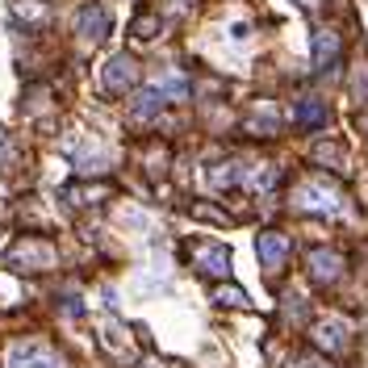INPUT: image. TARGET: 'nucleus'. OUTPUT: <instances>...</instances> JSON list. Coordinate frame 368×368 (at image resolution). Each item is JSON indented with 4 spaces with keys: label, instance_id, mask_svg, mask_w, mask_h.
<instances>
[{
    "label": "nucleus",
    "instance_id": "obj_1",
    "mask_svg": "<svg viewBox=\"0 0 368 368\" xmlns=\"http://www.w3.org/2000/svg\"><path fill=\"white\" fill-rule=\"evenodd\" d=\"M109 30H113V17H109V9H105L100 0H88V5L76 9V34H84L88 42H100Z\"/></svg>",
    "mask_w": 368,
    "mask_h": 368
},
{
    "label": "nucleus",
    "instance_id": "obj_2",
    "mask_svg": "<svg viewBox=\"0 0 368 368\" xmlns=\"http://www.w3.org/2000/svg\"><path fill=\"white\" fill-rule=\"evenodd\" d=\"M9 368H63V360L42 343H17L9 351Z\"/></svg>",
    "mask_w": 368,
    "mask_h": 368
},
{
    "label": "nucleus",
    "instance_id": "obj_3",
    "mask_svg": "<svg viewBox=\"0 0 368 368\" xmlns=\"http://www.w3.org/2000/svg\"><path fill=\"white\" fill-rule=\"evenodd\" d=\"M9 264L21 268V272H34V268H42V264H55V251H50L46 243H21V247L9 251Z\"/></svg>",
    "mask_w": 368,
    "mask_h": 368
},
{
    "label": "nucleus",
    "instance_id": "obj_4",
    "mask_svg": "<svg viewBox=\"0 0 368 368\" xmlns=\"http://www.w3.org/2000/svg\"><path fill=\"white\" fill-rule=\"evenodd\" d=\"M138 80V67H134V59H126V55H118L113 63H105V72H100V84L109 88V92H122V88H130Z\"/></svg>",
    "mask_w": 368,
    "mask_h": 368
},
{
    "label": "nucleus",
    "instance_id": "obj_5",
    "mask_svg": "<svg viewBox=\"0 0 368 368\" xmlns=\"http://www.w3.org/2000/svg\"><path fill=\"white\" fill-rule=\"evenodd\" d=\"M297 205H305V209H323V214H335V209H339L335 193L323 188V184H305V188L297 193Z\"/></svg>",
    "mask_w": 368,
    "mask_h": 368
},
{
    "label": "nucleus",
    "instance_id": "obj_6",
    "mask_svg": "<svg viewBox=\"0 0 368 368\" xmlns=\"http://www.w3.org/2000/svg\"><path fill=\"white\" fill-rule=\"evenodd\" d=\"M285 255H289V243H285V235H259V259H264L268 268H277Z\"/></svg>",
    "mask_w": 368,
    "mask_h": 368
},
{
    "label": "nucleus",
    "instance_id": "obj_7",
    "mask_svg": "<svg viewBox=\"0 0 368 368\" xmlns=\"http://www.w3.org/2000/svg\"><path fill=\"white\" fill-rule=\"evenodd\" d=\"M201 272L226 277V272H230V251H226V247H205V251H201Z\"/></svg>",
    "mask_w": 368,
    "mask_h": 368
},
{
    "label": "nucleus",
    "instance_id": "obj_8",
    "mask_svg": "<svg viewBox=\"0 0 368 368\" xmlns=\"http://www.w3.org/2000/svg\"><path fill=\"white\" fill-rule=\"evenodd\" d=\"M13 21L42 25V21H46V5H34V0H17V5H13Z\"/></svg>",
    "mask_w": 368,
    "mask_h": 368
},
{
    "label": "nucleus",
    "instance_id": "obj_9",
    "mask_svg": "<svg viewBox=\"0 0 368 368\" xmlns=\"http://www.w3.org/2000/svg\"><path fill=\"white\" fill-rule=\"evenodd\" d=\"M310 264H314V277L331 281V277L339 272V255H331V251H314V255H310Z\"/></svg>",
    "mask_w": 368,
    "mask_h": 368
},
{
    "label": "nucleus",
    "instance_id": "obj_10",
    "mask_svg": "<svg viewBox=\"0 0 368 368\" xmlns=\"http://www.w3.org/2000/svg\"><path fill=\"white\" fill-rule=\"evenodd\" d=\"M318 343H323V347H339V343H343V327H339V323H323V327H318Z\"/></svg>",
    "mask_w": 368,
    "mask_h": 368
},
{
    "label": "nucleus",
    "instance_id": "obj_11",
    "mask_svg": "<svg viewBox=\"0 0 368 368\" xmlns=\"http://www.w3.org/2000/svg\"><path fill=\"white\" fill-rule=\"evenodd\" d=\"M323 118H327L323 105H301V109H297V122H305V126H310V122H323Z\"/></svg>",
    "mask_w": 368,
    "mask_h": 368
},
{
    "label": "nucleus",
    "instance_id": "obj_12",
    "mask_svg": "<svg viewBox=\"0 0 368 368\" xmlns=\"http://www.w3.org/2000/svg\"><path fill=\"white\" fill-rule=\"evenodd\" d=\"M218 301H222V305H243L247 293H243V289H218Z\"/></svg>",
    "mask_w": 368,
    "mask_h": 368
},
{
    "label": "nucleus",
    "instance_id": "obj_13",
    "mask_svg": "<svg viewBox=\"0 0 368 368\" xmlns=\"http://www.w3.org/2000/svg\"><path fill=\"white\" fill-rule=\"evenodd\" d=\"M314 50H318V59L335 55V38H331V34H318V42H314Z\"/></svg>",
    "mask_w": 368,
    "mask_h": 368
}]
</instances>
